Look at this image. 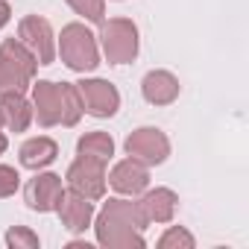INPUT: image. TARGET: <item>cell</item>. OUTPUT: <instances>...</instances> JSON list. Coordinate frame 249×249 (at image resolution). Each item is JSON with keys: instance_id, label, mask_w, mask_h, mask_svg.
Masks as SVG:
<instances>
[{"instance_id": "3957f363", "label": "cell", "mask_w": 249, "mask_h": 249, "mask_svg": "<svg viewBox=\"0 0 249 249\" xmlns=\"http://www.w3.org/2000/svg\"><path fill=\"white\" fill-rule=\"evenodd\" d=\"M36 71H38V59L18 38H6L0 44V94L27 91L36 79Z\"/></svg>"}, {"instance_id": "7402d4cb", "label": "cell", "mask_w": 249, "mask_h": 249, "mask_svg": "<svg viewBox=\"0 0 249 249\" xmlns=\"http://www.w3.org/2000/svg\"><path fill=\"white\" fill-rule=\"evenodd\" d=\"M9 18H12V9H9V3H6V0H0V30H3V27L9 24Z\"/></svg>"}, {"instance_id": "ac0fdd59", "label": "cell", "mask_w": 249, "mask_h": 249, "mask_svg": "<svg viewBox=\"0 0 249 249\" xmlns=\"http://www.w3.org/2000/svg\"><path fill=\"white\" fill-rule=\"evenodd\" d=\"M65 3L76 15H82L85 21H91V24H103L106 21V0H65Z\"/></svg>"}, {"instance_id": "9c48e42d", "label": "cell", "mask_w": 249, "mask_h": 249, "mask_svg": "<svg viewBox=\"0 0 249 249\" xmlns=\"http://www.w3.org/2000/svg\"><path fill=\"white\" fill-rule=\"evenodd\" d=\"M76 88L82 97V111H88L91 117H111L120 108V94L106 79H82L76 82Z\"/></svg>"}, {"instance_id": "7c38bea8", "label": "cell", "mask_w": 249, "mask_h": 249, "mask_svg": "<svg viewBox=\"0 0 249 249\" xmlns=\"http://www.w3.org/2000/svg\"><path fill=\"white\" fill-rule=\"evenodd\" d=\"M56 211H59L62 226L68 231H73V234L85 231L91 226V220H94V202L85 199V196H79L76 191H62V199H59Z\"/></svg>"}, {"instance_id": "e0dca14e", "label": "cell", "mask_w": 249, "mask_h": 249, "mask_svg": "<svg viewBox=\"0 0 249 249\" xmlns=\"http://www.w3.org/2000/svg\"><path fill=\"white\" fill-rule=\"evenodd\" d=\"M76 156L108 164V159L114 156V141H111L108 132H88V135H82L76 141Z\"/></svg>"}, {"instance_id": "8fae6325", "label": "cell", "mask_w": 249, "mask_h": 249, "mask_svg": "<svg viewBox=\"0 0 249 249\" xmlns=\"http://www.w3.org/2000/svg\"><path fill=\"white\" fill-rule=\"evenodd\" d=\"M62 191H65L62 188V176H56V173H38L36 179L27 182L24 199H27V205L33 211L50 214V211H56V205L62 199Z\"/></svg>"}, {"instance_id": "603a6c76", "label": "cell", "mask_w": 249, "mask_h": 249, "mask_svg": "<svg viewBox=\"0 0 249 249\" xmlns=\"http://www.w3.org/2000/svg\"><path fill=\"white\" fill-rule=\"evenodd\" d=\"M0 129H3V120H0ZM3 153H6V135L0 132V156H3Z\"/></svg>"}, {"instance_id": "9a60e30c", "label": "cell", "mask_w": 249, "mask_h": 249, "mask_svg": "<svg viewBox=\"0 0 249 249\" xmlns=\"http://www.w3.org/2000/svg\"><path fill=\"white\" fill-rule=\"evenodd\" d=\"M141 94L150 106H170L179 97V79L170 71H150L141 82Z\"/></svg>"}, {"instance_id": "2e32d148", "label": "cell", "mask_w": 249, "mask_h": 249, "mask_svg": "<svg viewBox=\"0 0 249 249\" xmlns=\"http://www.w3.org/2000/svg\"><path fill=\"white\" fill-rule=\"evenodd\" d=\"M56 156H59V144L53 138H47V135H38V138L24 141L21 150H18L21 167H27V170H41V167L53 164Z\"/></svg>"}, {"instance_id": "52a82bcc", "label": "cell", "mask_w": 249, "mask_h": 249, "mask_svg": "<svg viewBox=\"0 0 249 249\" xmlns=\"http://www.w3.org/2000/svg\"><path fill=\"white\" fill-rule=\"evenodd\" d=\"M18 41L38 59V65H50L56 59V44H53V27L41 15H27L18 24Z\"/></svg>"}, {"instance_id": "8992f818", "label": "cell", "mask_w": 249, "mask_h": 249, "mask_svg": "<svg viewBox=\"0 0 249 249\" xmlns=\"http://www.w3.org/2000/svg\"><path fill=\"white\" fill-rule=\"evenodd\" d=\"M126 156L129 159H138L141 164H147V167H156V164H161V161H167V156H170V141H167V135L161 132V129H156V126H141V129H135L129 138H126Z\"/></svg>"}, {"instance_id": "5b68a950", "label": "cell", "mask_w": 249, "mask_h": 249, "mask_svg": "<svg viewBox=\"0 0 249 249\" xmlns=\"http://www.w3.org/2000/svg\"><path fill=\"white\" fill-rule=\"evenodd\" d=\"M100 44L108 65H129L138 56V27L129 18H108L100 24Z\"/></svg>"}, {"instance_id": "5bb4252c", "label": "cell", "mask_w": 249, "mask_h": 249, "mask_svg": "<svg viewBox=\"0 0 249 249\" xmlns=\"http://www.w3.org/2000/svg\"><path fill=\"white\" fill-rule=\"evenodd\" d=\"M176 202H179V196L170 188H156V191H147L138 199V208H141L147 226L150 223H170L173 214H176Z\"/></svg>"}, {"instance_id": "44dd1931", "label": "cell", "mask_w": 249, "mask_h": 249, "mask_svg": "<svg viewBox=\"0 0 249 249\" xmlns=\"http://www.w3.org/2000/svg\"><path fill=\"white\" fill-rule=\"evenodd\" d=\"M18 185H21L18 170H15V167H9V164H0V199L12 196V194L18 191Z\"/></svg>"}, {"instance_id": "30bf717a", "label": "cell", "mask_w": 249, "mask_h": 249, "mask_svg": "<svg viewBox=\"0 0 249 249\" xmlns=\"http://www.w3.org/2000/svg\"><path fill=\"white\" fill-rule=\"evenodd\" d=\"M108 185L123 196H138L150 188V167L141 164L138 159H123L111 167Z\"/></svg>"}, {"instance_id": "ffe728a7", "label": "cell", "mask_w": 249, "mask_h": 249, "mask_svg": "<svg viewBox=\"0 0 249 249\" xmlns=\"http://www.w3.org/2000/svg\"><path fill=\"white\" fill-rule=\"evenodd\" d=\"M6 243L12 249H38V234L30 231L27 226H12L6 231Z\"/></svg>"}, {"instance_id": "d6986e66", "label": "cell", "mask_w": 249, "mask_h": 249, "mask_svg": "<svg viewBox=\"0 0 249 249\" xmlns=\"http://www.w3.org/2000/svg\"><path fill=\"white\" fill-rule=\"evenodd\" d=\"M159 249H194V234L182 226H170L161 240H159Z\"/></svg>"}, {"instance_id": "7a4b0ae2", "label": "cell", "mask_w": 249, "mask_h": 249, "mask_svg": "<svg viewBox=\"0 0 249 249\" xmlns=\"http://www.w3.org/2000/svg\"><path fill=\"white\" fill-rule=\"evenodd\" d=\"M33 117L38 120V126H76L82 117V97L76 82H50L38 79L33 82Z\"/></svg>"}, {"instance_id": "6da1fadb", "label": "cell", "mask_w": 249, "mask_h": 249, "mask_svg": "<svg viewBox=\"0 0 249 249\" xmlns=\"http://www.w3.org/2000/svg\"><path fill=\"white\" fill-rule=\"evenodd\" d=\"M97 240L108 249H141L147 240H144V229H147V220L138 208V202H129V199H108L103 205V211L97 214Z\"/></svg>"}, {"instance_id": "ba28073f", "label": "cell", "mask_w": 249, "mask_h": 249, "mask_svg": "<svg viewBox=\"0 0 249 249\" xmlns=\"http://www.w3.org/2000/svg\"><path fill=\"white\" fill-rule=\"evenodd\" d=\"M68 188L76 191L85 199H103L106 196V164L94 161V159H82L76 156V161L68 167Z\"/></svg>"}, {"instance_id": "4fadbf2b", "label": "cell", "mask_w": 249, "mask_h": 249, "mask_svg": "<svg viewBox=\"0 0 249 249\" xmlns=\"http://www.w3.org/2000/svg\"><path fill=\"white\" fill-rule=\"evenodd\" d=\"M0 120L9 132H24L33 123V103L24 91H3L0 94Z\"/></svg>"}, {"instance_id": "277c9868", "label": "cell", "mask_w": 249, "mask_h": 249, "mask_svg": "<svg viewBox=\"0 0 249 249\" xmlns=\"http://www.w3.org/2000/svg\"><path fill=\"white\" fill-rule=\"evenodd\" d=\"M59 56L62 62L76 71V73H88L100 65V53H97V36L85 27V24H68L62 27L59 36Z\"/></svg>"}]
</instances>
